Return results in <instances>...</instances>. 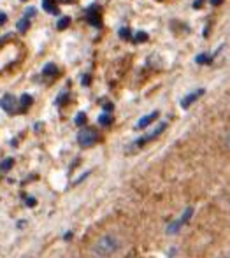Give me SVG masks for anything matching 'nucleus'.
<instances>
[{
  "label": "nucleus",
  "instance_id": "obj_1",
  "mask_svg": "<svg viewBox=\"0 0 230 258\" xmlns=\"http://www.w3.org/2000/svg\"><path fill=\"white\" fill-rule=\"evenodd\" d=\"M116 249H118V241H116V237L105 235V237L98 239V241L95 242L92 253L93 255H98V256H109V255H112Z\"/></svg>",
  "mask_w": 230,
  "mask_h": 258
},
{
  "label": "nucleus",
  "instance_id": "obj_2",
  "mask_svg": "<svg viewBox=\"0 0 230 258\" xmlns=\"http://www.w3.org/2000/svg\"><path fill=\"white\" fill-rule=\"evenodd\" d=\"M97 141H98V134L95 132L93 128H85L83 132H79V136H78V143L81 144L83 148L93 146Z\"/></svg>",
  "mask_w": 230,
  "mask_h": 258
},
{
  "label": "nucleus",
  "instance_id": "obj_3",
  "mask_svg": "<svg viewBox=\"0 0 230 258\" xmlns=\"http://www.w3.org/2000/svg\"><path fill=\"white\" fill-rule=\"evenodd\" d=\"M0 107L4 109V111H7V112H14L16 111V107H18V100H16V97L14 95H4L2 99H0Z\"/></svg>",
  "mask_w": 230,
  "mask_h": 258
},
{
  "label": "nucleus",
  "instance_id": "obj_4",
  "mask_svg": "<svg viewBox=\"0 0 230 258\" xmlns=\"http://www.w3.org/2000/svg\"><path fill=\"white\" fill-rule=\"evenodd\" d=\"M200 95H204V90H202V88L197 90V92H193V93H190V95L186 97V99L181 100V107H183V109H188L190 105H192L193 102H195V100L199 99Z\"/></svg>",
  "mask_w": 230,
  "mask_h": 258
},
{
  "label": "nucleus",
  "instance_id": "obj_5",
  "mask_svg": "<svg viewBox=\"0 0 230 258\" xmlns=\"http://www.w3.org/2000/svg\"><path fill=\"white\" fill-rule=\"evenodd\" d=\"M86 16H88V21L93 25V27H100V25H102L100 16H98L97 7H90V9L86 11Z\"/></svg>",
  "mask_w": 230,
  "mask_h": 258
},
{
  "label": "nucleus",
  "instance_id": "obj_6",
  "mask_svg": "<svg viewBox=\"0 0 230 258\" xmlns=\"http://www.w3.org/2000/svg\"><path fill=\"white\" fill-rule=\"evenodd\" d=\"M158 116V111H155V112H151V114H148V116H144V118H141L137 121V128H146V126L149 125V123L153 121V119Z\"/></svg>",
  "mask_w": 230,
  "mask_h": 258
},
{
  "label": "nucleus",
  "instance_id": "obj_7",
  "mask_svg": "<svg viewBox=\"0 0 230 258\" xmlns=\"http://www.w3.org/2000/svg\"><path fill=\"white\" fill-rule=\"evenodd\" d=\"M165 128H167V123H160V125L156 126V128L153 130L151 134H148V136L144 137V139H146V143H148V141H151V139H155V137H158L160 134H162V132H163V130H165Z\"/></svg>",
  "mask_w": 230,
  "mask_h": 258
},
{
  "label": "nucleus",
  "instance_id": "obj_8",
  "mask_svg": "<svg viewBox=\"0 0 230 258\" xmlns=\"http://www.w3.org/2000/svg\"><path fill=\"white\" fill-rule=\"evenodd\" d=\"M42 7H44V11H47V13L58 14V7L54 0H42Z\"/></svg>",
  "mask_w": 230,
  "mask_h": 258
},
{
  "label": "nucleus",
  "instance_id": "obj_9",
  "mask_svg": "<svg viewBox=\"0 0 230 258\" xmlns=\"http://www.w3.org/2000/svg\"><path fill=\"white\" fill-rule=\"evenodd\" d=\"M56 72H58V69H56V65H54V63H47V65H44V69H42V74L47 76V78H53V76H56Z\"/></svg>",
  "mask_w": 230,
  "mask_h": 258
},
{
  "label": "nucleus",
  "instance_id": "obj_10",
  "mask_svg": "<svg viewBox=\"0 0 230 258\" xmlns=\"http://www.w3.org/2000/svg\"><path fill=\"white\" fill-rule=\"evenodd\" d=\"M98 123H100V125H104V126H109L112 123L111 114H109V112H104V114H100V116H98Z\"/></svg>",
  "mask_w": 230,
  "mask_h": 258
},
{
  "label": "nucleus",
  "instance_id": "obj_11",
  "mask_svg": "<svg viewBox=\"0 0 230 258\" xmlns=\"http://www.w3.org/2000/svg\"><path fill=\"white\" fill-rule=\"evenodd\" d=\"M195 61H197V63H200V65H209L211 61H213V58H211L209 54H197Z\"/></svg>",
  "mask_w": 230,
  "mask_h": 258
},
{
  "label": "nucleus",
  "instance_id": "obj_12",
  "mask_svg": "<svg viewBox=\"0 0 230 258\" xmlns=\"http://www.w3.org/2000/svg\"><path fill=\"white\" fill-rule=\"evenodd\" d=\"M69 25H71V18L64 16V18H60V20H58L56 28H58V30H65V28H67Z\"/></svg>",
  "mask_w": 230,
  "mask_h": 258
},
{
  "label": "nucleus",
  "instance_id": "obj_13",
  "mask_svg": "<svg viewBox=\"0 0 230 258\" xmlns=\"http://www.w3.org/2000/svg\"><path fill=\"white\" fill-rule=\"evenodd\" d=\"M28 28H30V21H28V18H23V20L18 21V30L20 32H27Z\"/></svg>",
  "mask_w": 230,
  "mask_h": 258
},
{
  "label": "nucleus",
  "instance_id": "obj_14",
  "mask_svg": "<svg viewBox=\"0 0 230 258\" xmlns=\"http://www.w3.org/2000/svg\"><path fill=\"white\" fill-rule=\"evenodd\" d=\"M20 102H21L23 107H28V105H32V102H34V99H32L28 93H23V95H21V99H20Z\"/></svg>",
  "mask_w": 230,
  "mask_h": 258
},
{
  "label": "nucleus",
  "instance_id": "obj_15",
  "mask_svg": "<svg viewBox=\"0 0 230 258\" xmlns=\"http://www.w3.org/2000/svg\"><path fill=\"white\" fill-rule=\"evenodd\" d=\"M180 227H181V221H176V223L169 225V227H167V234H178Z\"/></svg>",
  "mask_w": 230,
  "mask_h": 258
},
{
  "label": "nucleus",
  "instance_id": "obj_16",
  "mask_svg": "<svg viewBox=\"0 0 230 258\" xmlns=\"http://www.w3.org/2000/svg\"><path fill=\"white\" fill-rule=\"evenodd\" d=\"M13 163H14L13 158H6L2 163H0V170H9L11 167H13Z\"/></svg>",
  "mask_w": 230,
  "mask_h": 258
},
{
  "label": "nucleus",
  "instance_id": "obj_17",
  "mask_svg": "<svg viewBox=\"0 0 230 258\" xmlns=\"http://www.w3.org/2000/svg\"><path fill=\"white\" fill-rule=\"evenodd\" d=\"M86 123V114L85 112H78V116H76V125H85Z\"/></svg>",
  "mask_w": 230,
  "mask_h": 258
},
{
  "label": "nucleus",
  "instance_id": "obj_18",
  "mask_svg": "<svg viewBox=\"0 0 230 258\" xmlns=\"http://www.w3.org/2000/svg\"><path fill=\"white\" fill-rule=\"evenodd\" d=\"M136 41L137 42H146V41H148V34H146V32H137Z\"/></svg>",
  "mask_w": 230,
  "mask_h": 258
},
{
  "label": "nucleus",
  "instance_id": "obj_19",
  "mask_svg": "<svg viewBox=\"0 0 230 258\" xmlns=\"http://www.w3.org/2000/svg\"><path fill=\"white\" fill-rule=\"evenodd\" d=\"M192 214H193V209H192V207H188V209H186V213L183 214V218H181V223H186V221H190Z\"/></svg>",
  "mask_w": 230,
  "mask_h": 258
},
{
  "label": "nucleus",
  "instance_id": "obj_20",
  "mask_svg": "<svg viewBox=\"0 0 230 258\" xmlns=\"http://www.w3.org/2000/svg\"><path fill=\"white\" fill-rule=\"evenodd\" d=\"M120 37H122V39H130V30H129V28H122V30H120Z\"/></svg>",
  "mask_w": 230,
  "mask_h": 258
},
{
  "label": "nucleus",
  "instance_id": "obj_21",
  "mask_svg": "<svg viewBox=\"0 0 230 258\" xmlns=\"http://www.w3.org/2000/svg\"><path fill=\"white\" fill-rule=\"evenodd\" d=\"M25 204H27L28 207H35V206H37V201H35L34 197H27V201H25Z\"/></svg>",
  "mask_w": 230,
  "mask_h": 258
},
{
  "label": "nucleus",
  "instance_id": "obj_22",
  "mask_svg": "<svg viewBox=\"0 0 230 258\" xmlns=\"http://www.w3.org/2000/svg\"><path fill=\"white\" fill-rule=\"evenodd\" d=\"M202 4H204V0H195V2H193V7H195V9H200Z\"/></svg>",
  "mask_w": 230,
  "mask_h": 258
},
{
  "label": "nucleus",
  "instance_id": "obj_23",
  "mask_svg": "<svg viewBox=\"0 0 230 258\" xmlns=\"http://www.w3.org/2000/svg\"><path fill=\"white\" fill-rule=\"evenodd\" d=\"M7 21V14L6 13H0V25H4Z\"/></svg>",
  "mask_w": 230,
  "mask_h": 258
},
{
  "label": "nucleus",
  "instance_id": "obj_24",
  "mask_svg": "<svg viewBox=\"0 0 230 258\" xmlns=\"http://www.w3.org/2000/svg\"><path fill=\"white\" fill-rule=\"evenodd\" d=\"M104 111H105V112L112 111V104H111V102H105V104H104Z\"/></svg>",
  "mask_w": 230,
  "mask_h": 258
},
{
  "label": "nucleus",
  "instance_id": "obj_25",
  "mask_svg": "<svg viewBox=\"0 0 230 258\" xmlns=\"http://www.w3.org/2000/svg\"><path fill=\"white\" fill-rule=\"evenodd\" d=\"M83 85H90V76H85V78L81 79Z\"/></svg>",
  "mask_w": 230,
  "mask_h": 258
},
{
  "label": "nucleus",
  "instance_id": "obj_26",
  "mask_svg": "<svg viewBox=\"0 0 230 258\" xmlns=\"http://www.w3.org/2000/svg\"><path fill=\"white\" fill-rule=\"evenodd\" d=\"M34 14H35V9H32V7H30V9H27V18L28 16H34Z\"/></svg>",
  "mask_w": 230,
  "mask_h": 258
},
{
  "label": "nucleus",
  "instance_id": "obj_27",
  "mask_svg": "<svg viewBox=\"0 0 230 258\" xmlns=\"http://www.w3.org/2000/svg\"><path fill=\"white\" fill-rule=\"evenodd\" d=\"M209 2H211V6H220L223 0H209Z\"/></svg>",
  "mask_w": 230,
  "mask_h": 258
}]
</instances>
